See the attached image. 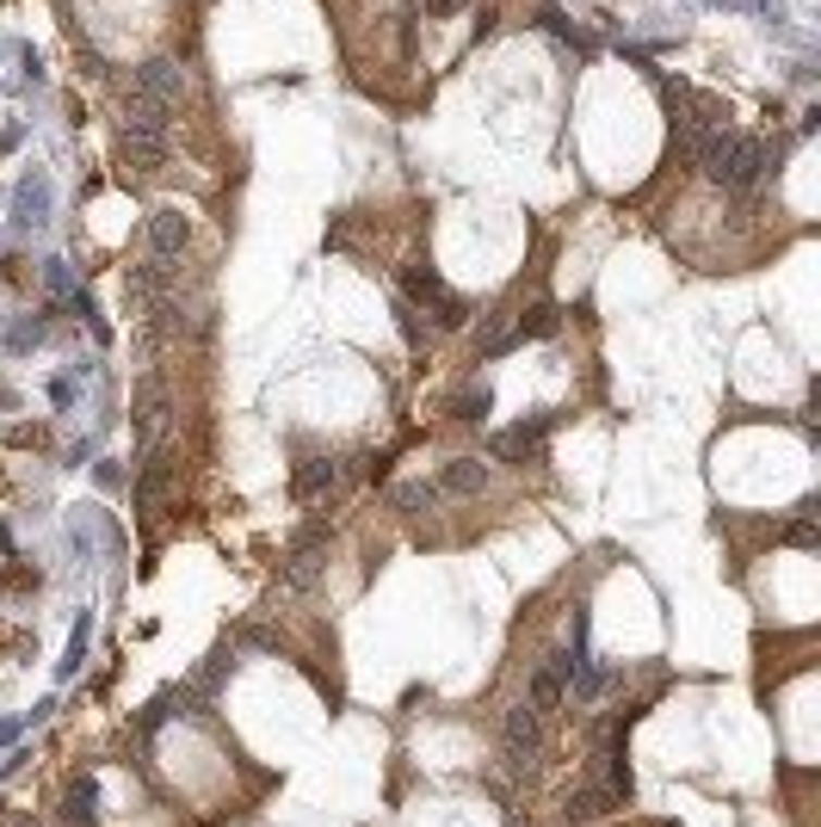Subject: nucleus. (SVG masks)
I'll return each instance as SVG.
<instances>
[{"label": "nucleus", "mask_w": 821, "mask_h": 827, "mask_svg": "<svg viewBox=\"0 0 821 827\" xmlns=\"http://www.w3.org/2000/svg\"><path fill=\"white\" fill-rule=\"evenodd\" d=\"M698 167L710 174V186L729 198H747L754 186L766 179V167H772V149H766V136L754 130H735V124H723V130L705 142V154H698Z\"/></svg>", "instance_id": "nucleus-1"}, {"label": "nucleus", "mask_w": 821, "mask_h": 827, "mask_svg": "<svg viewBox=\"0 0 821 827\" xmlns=\"http://www.w3.org/2000/svg\"><path fill=\"white\" fill-rule=\"evenodd\" d=\"M117 149L130 167L142 174H161L173 154V117H124V130H117Z\"/></svg>", "instance_id": "nucleus-2"}, {"label": "nucleus", "mask_w": 821, "mask_h": 827, "mask_svg": "<svg viewBox=\"0 0 821 827\" xmlns=\"http://www.w3.org/2000/svg\"><path fill=\"white\" fill-rule=\"evenodd\" d=\"M186 68H179V57H149V62H136L130 68V87L124 93L136 99H154V105H173L179 112V99H186Z\"/></svg>", "instance_id": "nucleus-3"}, {"label": "nucleus", "mask_w": 821, "mask_h": 827, "mask_svg": "<svg viewBox=\"0 0 821 827\" xmlns=\"http://www.w3.org/2000/svg\"><path fill=\"white\" fill-rule=\"evenodd\" d=\"M537 753H544L537 711L532 704H519V711H507V723H500V760H507V772H532Z\"/></svg>", "instance_id": "nucleus-4"}, {"label": "nucleus", "mask_w": 821, "mask_h": 827, "mask_svg": "<svg viewBox=\"0 0 821 827\" xmlns=\"http://www.w3.org/2000/svg\"><path fill=\"white\" fill-rule=\"evenodd\" d=\"M562 421H569L562 408H537L532 421H519V426H507V433H500V439H495V458H532V451L550 439Z\"/></svg>", "instance_id": "nucleus-5"}, {"label": "nucleus", "mask_w": 821, "mask_h": 827, "mask_svg": "<svg viewBox=\"0 0 821 827\" xmlns=\"http://www.w3.org/2000/svg\"><path fill=\"white\" fill-rule=\"evenodd\" d=\"M50 174H25L20 192H13V229H43L50 223Z\"/></svg>", "instance_id": "nucleus-6"}, {"label": "nucleus", "mask_w": 821, "mask_h": 827, "mask_svg": "<svg viewBox=\"0 0 821 827\" xmlns=\"http://www.w3.org/2000/svg\"><path fill=\"white\" fill-rule=\"evenodd\" d=\"M191 241V223L179 211H154L149 216V260H161V266H173L179 253H186Z\"/></svg>", "instance_id": "nucleus-7"}, {"label": "nucleus", "mask_w": 821, "mask_h": 827, "mask_svg": "<svg viewBox=\"0 0 821 827\" xmlns=\"http://www.w3.org/2000/svg\"><path fill=\"white\" fill-rule=\"evenodd\" d=\"M396 285H401V303H414V309H439V297H445V278L426 260H408L396 272Z\"/></svg>", "instance_id": "nucleus-8"}, {"label": "nucleus", "mask_w": 821, "mask_h": 827, "mask_svg": "<svg viewBox=\"0 0 821 827\" xmlns=\"http://www.w3.org/2000/svg\"><path fill=\"white\" fill-rule=\"evenodd\" d=\"M340 476H346V463L340 458H309L297 476H290V494L297 501H315V494H334L340 488Z\"/></svg>", "instance_id": "nucleus-9"}, {"label": "nucleus", "mask_w": 821, "mask_h": 827, "mask_svg": "<svg viewBox=\"0 0 821 827\" xmlns=\"http://www.w3.org/2000/svg\"><path fill=\"white\" fill-rule=\"evenodd\" d=\"M488 481H495V469H488L482 458H451L439 469V494H482Z\"/></svg>", "instance_id": "nucleus-10"}, {"label": "nucleus", "mask_w": 821, "mask_h": 827, "mask_svg": "<svg viewBox=\"0 0 821 827\" xmlns=\"http://www.w3.org/2000/svg\"><path fill=\"white\" fill-rule=\"evenodd\" d=\"M62 822L69 827H99V778L94 772H80L75 785H69V797H62Z\"/></svg>", "instance_id": "nucleus-11"}, {"label": "nucleus", "mask_w": 821, "mask_h": 827, "mask_svg": "<svg viewBox=\"0 0 821 827\" xmlns=\"http://www.w3.org/2000/svg\"><path fill=\"white\" fill-rule=\"evenodd\" d=\"M50 340V315H13L0 322V352H38Z\"/></svg>", "instance_id": "nucleus-12"}, {"label": "nucleus", "mask_w": 821, "mask_h": 827, "mask_svg": "<svg viewBox=\"0 0 821 827\" xmlns=\"http://www.w3.org/2000/svg\"><path fill=\"white\" fill-rule=\"evenodd\" d=\"M389 506H396L401 519H421V513L439 506V481H401L396 494H389Z\"/></svg>", "instance_id": "nucleus-13"}, {"label": "nucleus", "mask_w": 821, "mask_h": 827, "mask_svg": "<svg viewBox=\"0 0 821 827\" xmlns=\"http://www.w3.org/2000/svg\"><path fill=\"white\" fill-rule=\"evenodd\" d=\"M611 809H618V797H611L606 785H581L569 797V822H606Z\"/></svg>", "instance_id": "nucleus-14"}, {"label": "nucleus", "mask_w": 821, "mask_h": 827, "mask_svg": "<svg viewBox=\"0 0 821 827\" xmlns=\"http://www.w3.org/2000/svg\"><path fill=\"white\" fill-rule=\"evenodd\" d=\"M556 327H562V315H556V303H532L525 315L513 322V340L525 347V340H550Z\"/></svg>", "instance_id": "nucleus-15"}, {"label": "nucleus", "mask_w": 821, "mask_h": 827, "mask_svg": "<svg viewBox=\"0 0 821 827\" xmlns=\"http://www.w3.org/2000/svg\"><path fill=\"white\" fill-rule=\"evenodd\" d=\"M562 698H569V686H562V674H550V667H537V674H532V686H525V704H532V711L544 716V711H556Z\"/></svg>", "instance_id": "nucleus-16"}, {"label": "nucleus", "mask_w": 821, "mask_h": 827, "mask_svg": "<svg viewBox=\"0 0 821 827\" xmlns=\"http://www.w3.org/2000/svg\"><path fill=\"white\" fill-rule=\"evenodd\" d=\"M87 642H94V612H80L75 636H69V649H62V661H57V679H75V674H80V661H87Z\"/></svg>", "instance_id": "nucleus-17"}, {"label": "nucleus", "mask_w": 821, "mask_h": 827, "mask_svg": "<svg viewBox=\"0 0 821 827\" xmlns=\"http://www.w3.org/2000/svg\"><path fill=\"white\" fill-rule=\"evenodd\" d=\"M223 674H235V649H216L211 661L191 674V686H198V692H216V686H223Z\"/></svg>", "instance_id": "nucleus-18"}, {"label": "nucleus", "mask_w": 821, "mask_h": 827, "mask_svg": "<svg viewBox=\"0 0 821 827\" xmlns=\"http://www.w3.org/2000/svg\"><path fill=\"white\" fill-rule=\"evenodd\" d=\"M161 408H167V402H161V389H142V402H136V439H154V426H161Z\"/></svg>", "instance_id": "nucleus-19"}, {"label": "nucleus", "mask_w": 821, "mask_h": 827, "mask_svg": "<svg viewBox=\"0 0 821 827\" xmlns=\"http://www.w3.org/2000/svg\"><path fill=\"white\" fill-rule=\"evenodd\" d=\"M488 408H495V389L476 384V389H470V396L458 402V421H463V426H482V421H488Z\"/></svg>", "instance_id": "nucleus-20"}, {"label": "nucleus", "mask_w": 821, "mask_h": 827, "mask_svg": "<svg viewBox=\"0 0 821 827\" xmlns=\"http://www.w3.org/2000/svg\"><path fill=\"white\" fill-rule=\"evenodd\" d=\"M396 327H401V340H408V347H414V352H421V347H426V327H421V309H414V303H401V297H396Z\"/></svg>", "instance_id": "nucleus-21"}, {"label": "nucleus", "mask_w": 821, "mask_h": 827, "mask_svg": "<svg viewBox=\"0 0 821 827\" xmlns=\"http://www.w3.org/2000/svg\"><path fill=\"white\" fill-rule=\"evenodd\" d=\"M43 290L50 297H75V272H69V260H43Z\"/></svg>", "instance_id": "nucleus-22"}, {"label": "nucleus", "mask_w": 821, "mask_h": 827, "mask_svg": "<svg viewBox=\"0 0 821 827\" xmlns=\"http://www.w3.org/2000/svg\"><path fill=\"white\" fill-rule=\"evenodd\" d=\"M433 315H439V327H470V315H476V309L463 303L458 290H445V297H439V309H433Z\"/></svg>", "instance_id": "nucleus-23"}, {"label": "nucleus", "mask_w": 821, "mask_h": 827, "mask_svg": "<svg viewBox=\"0 0 821 827\" xmlns=\"http://www.w3.org/2000/svg\"><path fill=\"white\" fill-rule=\"evenodd\" d=\"M816 538H821V531H816V519H809V506H803L797 519L784 525V543H797V550H816Z\"/></svg>", "instance_id": "nucleus-24"}, {"label": "nucleus", "mask_w": 821, "mask_h": 827, "mask_svg": "<svg viewBox=\"0 0 821 827\" xmlns=\"http://www.w3.org/2000/svg\"><path fill=\"white\" fill-rule=\"evenodd\" d=\"M94 481H99V488H124V469H117V458H99V463H94Z\"/></svg>", "instance_id": "nucleus-25"}, {"label": "nucleus", "mask_w": 821, "mask_h": 827, "mask_svg": "<svg viewBox=\"0 0 821 827\" xmlns=\"http://www.w3.org/2000/svg\"><path fill=\"white\" fill-rule=\"evenodd\" d=\"M25 735V716H0V748H20Z\"/></svg>", "instance_id": "nucleus-26"}, {"label": "nucleus", "mask_w": 821, "mask_h": 827, "mask_svg": "<svg viewBox=\"0 0 821 827\" xmlns=\"http://www.w3.org/2000/svg\"><path fill=\"white\" fill-rule=\"evenodd\" d=\"M50 402H57V408H75V377H57V384H50Z\"/></svg>", "instance_id": "nucleus-27"}, {"label": "nucleus", "mask_w": 821, "mask_h": 827, "mask_svg": "<svg viewBox=\"0 0 821 827\" xmlns=\"http://www.w3.org/2000/svg\"><path fill=\"white\" fill-rule=\"evenodd\" d=\"M414 7H426V20H445V13H458L463 0H414Z\"/></svg>", "instance_id": "nucleus-28"}, {"label": "nucleus", "mask_w": 821, "mask_h": 827, "mask_svg": "<svg viewBox=\"0 0 821 827\" xmlns=\"http://www.w3.org/2000/svg\"><path fill=\"white\" fill-rule=\"evenodd\" d=\"M0 408H13V396H7V389H0Z\"/></svg>", "instance_id": "nucleus-29"}]
</instances>
